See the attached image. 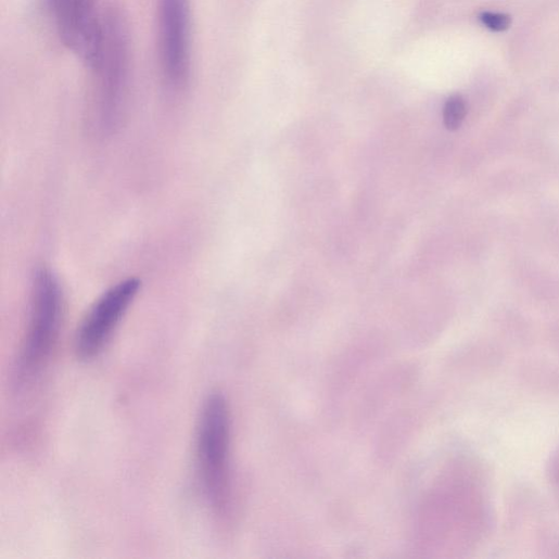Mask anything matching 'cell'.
I'll return each instance as SVG.
<instances>
[{
  "label": "cell",
  "instance_id": "cell-3",
  "mask_svg": "<svg viewBox=\"0 0 559 559\" xmlns=\"http://www.w3.org/2000/svg\"><path fill=\"white\" fill-rule=\"evenodd\" d=\"M230 412L226 398L214 394L205 402L198 428V462L203 491L218 516L231 501Z\"/></svg>",
  "mask_w": 559,
  "mask_h": 559
},
{
  "label": "cell",
  "instance_id": "cell-1",
  "mask_svg": "<svg viewBox=\"0 0 559 559\" xmlns=\"http://www.w3.org/2000/svg\"><path fill=\"white\" fill-rule=\"evenodd\" d=\"M88 67L94 79L96 126L102 132H111L123 115L129 73L128 28L118 10L102 14L101 39Z\"/></svg>",
  "mask_w": 559,
  "mask_h": 559
},
{
  "label": "cell",
  "instance_id": "cell-7",
  "mask_svg": "<svg viewBox=\"0 0 559 559\" xmlns=\"http://www.w3.org/2000/svg\"><path fill=\"white\" fill-rule=\"evenodd\" d=\"M468 113L467 102L459 94L452 96L444 107V124L449 130H457L463 124Z\"/></svg>",
  "mask_w": 559,
  "mask_h": 559
},
{
  "label": "cell",
  "instance_id": "cell-4",
  "mask_svg": "<svg viewBox=\"0 0 559 559\" xmlns=\"http://www.w3.org/2000/svg\"><path fill=\"white\" fill-rule=\"evenodd\" d=\"M160 64L166 85L180 90L191 77L190 0H158Z\"/></svg>",
  "mask_w": 559,
  "mask_h": 559
},
{
  "label": "cell",
  "instance_id": "cell-6",
  "mask_svg": "<svg viewBox=\"0 0 559 559\" xmlns=\"http://www.w3.org/2000/svg\"><path fill=\"white\" fill-rule=\"evenodd\" d=\"M47 4L61 41L88 65L102 33L97 0H47Z\"/></svg>",
  "mask_w": 559,
  "mask_h": 559
},
{
  "label": "cell",
  "instance_id": "cell-2",
  "mask_svg": "<svg viewBox=\"0 0 559 559\" xmlns=\"http://www.w3.org/2000/svg\"><path fill=\"white\" fill-rule=\"evenodd\" d=\"M63 320V294L58 278L40 268L34 276L29 314L17 363L21 385L37 381L58 345Z\"/></svg>",
  "mask_w": 559,
  "mask_h": 559
},
{
  "label": "cell",
  "instance_id": "cell-5",
  "mask_svg": "<svg viewBox=\"0 0 559 559\" xmlns=\"http://www.w3.org/2000/svg\"><path fill=\"white\" fill-rule=\"evenodd\" d=\"M141 281L128 278L105 291L82 320L76 336V352L80 359L96 358L137 297Z\"/></svg>",
  "mask_w": 559,
  "mask_h": 559
},
{
  "label": "cell",
  "instance_id": "cell-8",
  "mask_svg": "<svg viewBox=\"0 0 559 559\" xmlns=\"http://www.w3.org/2000/svg\"><path fill=\"white\" fill-rule=\"evenodd\" d=\"M480 22L495 33L506 31L511 26V17L501 13L484 12L480 15Z\"/></svg>",
  "mask_w": 559,
  "mask_h": 559
}]
</instances>
